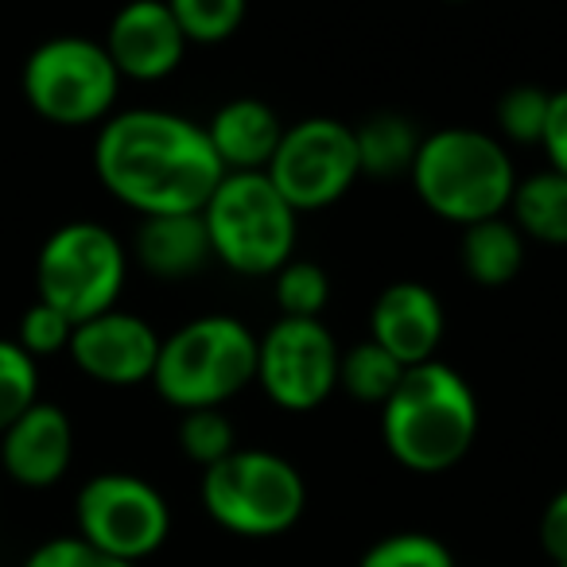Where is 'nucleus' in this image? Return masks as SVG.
<instances>
[{"label":"nucleus","mask_w":567,"mask_h":567,"mask_svg":"<svg viewBox=\"0 0 567 567\" xmlns=\"http://www.w3.org/2000/svg\"><path fill=\"white\" fill-rule=\"evenodd\" d=\"M540 148L548 156L551 172L567 175V90H551V110L540 136Z\"/></svg>","instance_id":"nucleus-31"},{"label":"nucleus","mask_w":567,"mask_h":567,"mask_svg":"<svg viewBox=\"0 0 567 567\" xmlns=\"http://www.w3.org/2000/svg\"><path fill=\"white\" fill-rule=\"evenodd\" d=\"M97 183L141 218L203 214L221 183L206 128L172 110H125L102 121L94 141Z\"/></svg>","instance_id":"nucleus-1"},{"label":"nucleus","mask_w":567,"mask_h":567,"mask_svg":"<svg viewBox=\"0 0 567 567\" xmlns=\"http://www.w3.org/2000/svg\"><path fill=\"white\" fill-rule=\"evenodd\" d=\"M121 74L110 51L86 35H55L28 55L20 90L43 121L59 128H86L113 117Z\"/></svg>","instance_id":"nucleus-7"},{"label":"nucleus","mask_w":567,"mask_h":567,"mask_svg":"<svg viewBox=\"0 0 567 567\" xmlns=\"http://www.w3.org/2000/svg\"><path fill=\"white\" fill-rule=\"evenodd\" d=\"M551 567H567V564H551Z\"/></svg>","instance_id":"nucleus-33"},{"label":"nucleus","mask_w":567,"mask_h":567,"mask_svg":"<svg viewBox=\"0 0 567 567\" xmlns=\"http://www.w3.org/2000/svg\"><path fill=\"white\" fill-rule=\"evenodd\" d=\"M540 548L551 564H567V486L540 509Z\"/></svg>","instance_id":"nucleus-30"},{"label":"nucleus","mask_w":567,"mask_h":567,"mask_svg":"<svg viewBox=\"0 0 567 567\" xmlns=\"http://www.w3.org/2000/svg\"><path fill=\"white\" fill-rule=\"evenodd\" d=\"M409 179L416 198L435 218L466 229L509 210V198L517 190V167L497 136L451 125L420 141Z\"/></svg>","instance_id":"nucleus-3"},{"label":"nucleus","mask_w":567,"mask_h":567,"mask_svg":"<svg viewBox=\"0 0 567 567\" xmlns=\"http://www.w3.org/2000/svg\"><path fill=\"white\" fill-rule=\"evenodd\" d=\"M74 427L59 404L35 401L20 420L0 432V471L17 486L48 489L71 471Z\"/></svg>","instance_id":"nucleus-15"},{"label":"nucleus","mask_w":567,"mask_h":567,"mask_svg":"<svg viewBox=\"0 0 567 567\" xmlns=\"http://www.w3.org/2000/svg\"><path fill=\"white\" fill-rule=\"evenodd\" d=\"M548 110H551V90L533 86V82H520V86H509L494 105V121L497 133H502V144H520V148H533L540 144L544 125H548Z\"/></svg>","instance_id":"nucleus-23"},{"label":"nucleus","mask_w":567,"mask_h":567,"mask_svg":"<svg viewBox=\"0 0 567 567\" xmlns=\"http://www.w3.org/2000/svg\"><path fill=\"white\" fill-rule=\"evenodd\" d=\"M214 260L237 276H272L296 257L300 214L284 203L265 172L221 175L203 206Z\"/></svg>","instance_id":"nucleus-5"},{"label":"nucleus","mask_w":567,"mask_h":567,"mask_svg":"<svg viewBox=\"0 0 567 567\" xmlns=\"http://www.w3.org/2000/svg\"><path fill=\"white\" fill-rule=\"evenodd\" d=\"M358 567H455V556L432 533H389L365 548Z\"/></svg>","instance_id":"nucleus-27"},{"label":"nucleus","mask_w":567,"mask_h":567,"mask_svg":"<svg viewBox=\"0 0 567 567\" xmlns=\"http://www.w3.org/2000/svg\"><path fill=\"white\" fill-rule=\"evenodd\" d=\"M272 300L280 308V319H323L331 303V276L316 260L292 257L272 272Z\"/></svg>","instance_id":"nucleus-22"},{"label":"nucleus","mask_w":567,"mask_h":567,"mask_svg":"<svg viewBox=\"0 0 567 567\" xmlns=\"http://www.w3.org/2000/svg\"><path fill=\"white\" fill-rule=\"evenodd\" d=\"M401 378H404V365L389 350H381L373 339L342 350L339 358V389L358 404L381 409L393 396V389L401 385Z\"/></svg>","instance_id":"nucleus-21"},{"label":"nucleus","mask_w":567,"mask_h":567,"mask_svg":"<svg viewBox=\"0 0 567 567\" xmlns=\"http://www.w3.org/2000/svg\"><path fill=\"white\" fill-rule=\"evenodd\" d=\"M257 381V334L234 316H198L159 342L152 385L172 409H221Z\"/></svg>","instance_id":"nucleus-4"},{"label":"nucleus","mask_w":567,"mask_h":567,"mask_svg":"<svg viewBox=\"0 0 567 567\" xmlns=\"http://www.w3.org/2000/svg\"><path fill=\"white\" fill-rule=\"evenodd\" d=\"M141 268L156 280H190L214 260L203 214H152L133 237Z\"/></svg>","instance_id":"nucleus-17"},{"label":"nucleus","mask_w":567,"mask_h":567,"mask_svg":"<svg viewBox=\"0 0 567 567\" xmlns=\"http://www.w3.org/2000/svg\"><path fill=\"white\" fill-rule=\"evenodd\" d=\"M505 214L525 241L567 249V175L544 167V172L517 179V190H513Z\"/></svg>","instance_id":"nucleus-19"},{"label":"nucleus","mask_w":567,"mask_h":567,"mask_svg":"<svg viewBox=\"0 0 567 567\" xmlns=\"http://www.w3.org/2000/svg\"><path fill=\"white\" fill-rule=\"evenodd\" d=\"M478 396L471 381L432 358L404 370L401 385L381 404L385 451L412 474H443L471 455L478 440Z\"/></svg>","instance_id":"nucleus-2"},{"label":"nucleus","mask_w":567,"mask_h":567,"mask_svg":"<svg viewBox=\"0 0 567 567\" xmlns=\"http://www.w3.org/2000/svg\"><path fill=\"white\" fill-rule=\"evenodd\" d=\"M443 331H447V316L440 296L420 280L389 284L370 308V339L389 350L404 370L432 362Z\"/></svg>","instance_id":"nucleus-14"},{"label":"nucleus","mask_w":567,"mask_h":567,"mask_svg":"<svg viewBox=\"0 0 567 567\" xmlns=\"http://www.w3.org/2000/svg\"><path fill=\"white\" fill-rule=\"evenodd\" d=\"M40 401L35 358L17 339H0V432Z\"/></svg>","instance_id":"nucleus-26"},{"label":"nucleus","mask_w":567,"mask_h":567,"mask_svg":"<svg viewBox=\"0 0 567 567\" xmlns=\"http://www.w3.org/2000/svg\"><path fill=\"white\" fill-rule=\"evenodd\" d=\"M20 567H136L125 559H113L105 551L90 548L82 536H51L40 548L28 551V559Z\"/></svg>","instance_id":"nucleus-29"},{"label":"nucleus","mask_w":567,"mask_h":567,"mask_svg":"<svg viewBox=\"0 0 567 567\" xmlns=\"http://www.w3.org/2000/svg\"><path fill=\"white\" fill-rule=\"evenodd\" d=\"M206 141H210L214 156H218L221 172H265L272 164L276 148H280L284 121L276 117V110L260 97H234V102L218 105V113L210 117Z\"/></svg>","instance_id":"nucleus-16"},{"label":"nucleus","mask_w":567,"mask_h":567,"mask_svg":"<svg viewBox=\"0 0 567 567\" xmlns=\"http://www.w3.org/2000/svg\"><path fill=\"white\" fill-rule=\"evenodd\" d=\"M206 517L245 540H268L300 525L308 509V482L292 458L260 447H237L221 463L203 471Z\"/></svg>","instance_id":"nucleus-6"},{"label":"nucleus","mask_w":567,"mask_h":567,"mask_svg":"<svg viewBox=\"0 0 567 567\" xmlns=\"http://www.w3.org/2000/svg\"><path fill=\"white\" fill-rule=\"evenodd\" d=\"M159 342L164 339H159L148 319L133 316V311L110 308L102 316L74 323L71 350L66 354L97 385L128 389L152 381Z\"/></svg>","instance_id":"nucleus-12"},{"label":"nucleus","mask_w":567,"mask_h":567,"mask_svg":"<svg viewBox=\"0 0 567 567\" xmlns=\"http://www.w3.org/2000/svg\"><path fill=\"white\" fill-rule=\"evenodd\" d=\"M179 451L195 466H214L237 451V427L221 409H195L179 420Z\"/></svg>","instance_id":"nucleus-25"},{"label":"nucleus","mask_w":567,"mask_h":567,"mask_svg":"<svg viewBox=\"0 0 567 567\" xmlns=\"http://www.w3.org/2000/svg\"><path fill=\"white\" fill-rule=\"evenodd\" d=\"M71 334H74V323L63 311L35 300L32 308L20 316L17 342L32 358H51V354H66V350H71Z\"/></svg>","instance_id":"nucleus-28"},{"label":"nucleus","mask_w":567,"mask_h":567,"mask_svg":"<svg viewBox=\"0 0 567 567\" xmlns=\"http://www.w3.org/2000/svg\"><path fill=\"white\" fill-rule=\"evenodd\" d=\"M358 141V167L362 175L373 179H393V175H409L416 148L424 136L416 133L404 113H373L354 128Z\"/></svg>","instance_id":"nucleus-20"},{"label":"nucleus","mask_w":567,"mask_h":567,"mask_svg":"<svg viewBox=\"0 0 567 567\" xmlns=\"http://www.w3.org/2000/svg\"><path fill=\"white\" fill-rule=\"evenodd\" d=\"M102 48L110 51L121 79L159 82L179 71L190 43L175 24L167 0H128L113 12Z\"/></svg>","instance_id":"nucleus-13"},{"label":"nucleus","mask_w":567,"mask_h":567,"mask_svg":"<svg viewBox=\"0 0 567 567\" xmlns=\"http://www.w3.org/2000/svg\"><path fill=\"white\" fill-rule=\"evenodd\" d=\"M265 175L296 214L327 210L362 179L354 125L339 117L296 121L284 128Z\"/></svg>","instance_id":"nucleus-10"},{"label":"nucleus","mask_w":567,"mask_h":567,"mask_svg":"<svg viewBox=\"0 0 567 567\" xmlns=\"http://www.w3.org/2000/svg\"><path fill=\"white\" fill-rule=\"evenodd\" d=\"M245 4L249 0H167V9H172L175 24L183 28L187 43H203V48L226 43L241 28Z\"/></svg>","instance_id":"nucleus-24"},{"label":"nucleus","mask_w":567,"mask_h":567,"mask_svg":"<svg viewBox=\"0 0 567 567\" xmlns=\"http://www.w3.org/2000/svg\"><path fill=\"white\" fill-rule=\"evenodd\" d=\"M458 260H463V272L478 288H505L525 268V237L509 221V214L474 221V226L463 229Z\"/></svg>","instance_id":"nucleus-18"},{"label":"nucleus","mask_w":567,"mask_h":567,"mask_svg":"<svg viewBox=\"0 0 567 567\" xmlns=\"http://www.w3.org/2000/svg\"><path fill=\"white\" fill-rule=\"evenodd\" d=\"M447 4H463V0H447Z\"/></svg>","instance_id":"nucleus-32"},{"label":"nucleus","mask_w":567,"mask_h":567,"mask_svg":"<svg viewBox=\"0 0 567 567\" xmlns=\"http://www.w3.org/2000/svg\"><path fill=\"white\" fill-rule=\"evenodd\" d=\"M74 525L90 548L141 567L156 556L172 533V505L141 474H94L74 497Z\"/></svg>","instance_id":"nucleus-9"},{"label":"nucleus","mask_w":567,"mask_h":567,"mask_svg":"<svg viewBox=\"0 0 567 567\" xmlns=\"http://www.w3.org/2000/svg\"><path fill=\"white\" fill-rule=\"evenodd\" d=\"M339 358L323 319H276L257 339V385L280 412H316L339 389Z\"/></svg>","instance_id":"nucleus-11"},{"label":"nucleus","mask_w":567,"mask_h":567,"mask_svg":"<svg viewBox=\"0 0 567 567\" xmlns=\"http://www.w3.org/2000/svg\"><path fill=\"white\" fill-rule=\"evenodd\" d=\"M128 252L102 221H66L43 241L35 260V292L71 323L117 308L125 292Z\"/></svg>","instance_id":"nucleus-8"}]
</instances>
